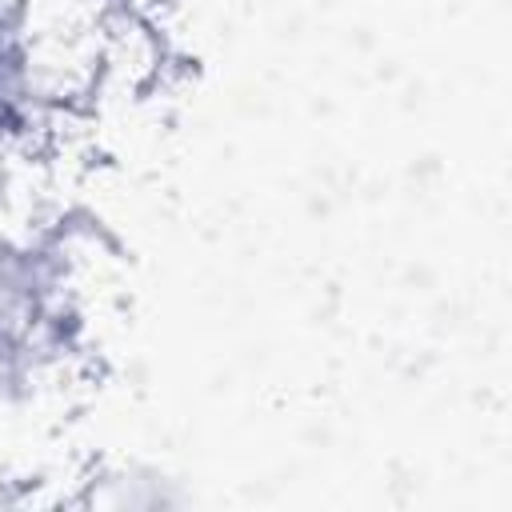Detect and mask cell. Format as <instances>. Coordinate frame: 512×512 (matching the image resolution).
Here are the masks:
<instances>
[{
	"label": "cell",
	"instance_id": "cell-1",
	"mask_svg": "<svg viewBox=\"0 0 512 512\" xmlns=\"http://www.w3.org/2000/svg\"><path fill=\"white\" fill-rule=\"evenodd\" d=\"M40 100L44 72L32 24L12 0H0V148L32 128V120L40 116Z\"/></svg>",
	"mask_w": 512,
	"mask_h": 512
}]
</instances>
